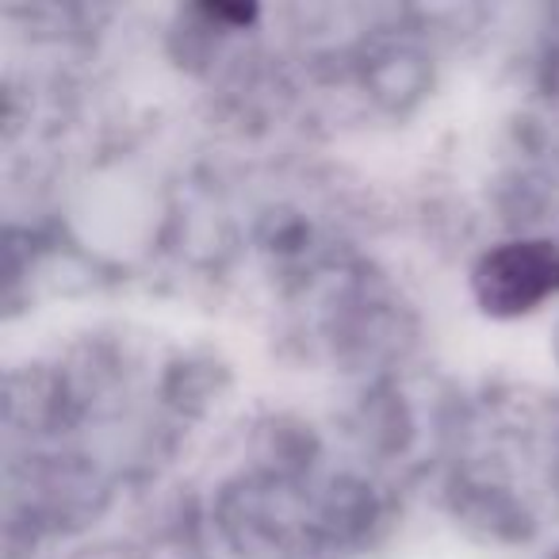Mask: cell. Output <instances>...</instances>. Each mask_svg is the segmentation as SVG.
Returning a JSON list of instances; mask_svg holds the SVG:
<instances>
[{"label": "cell", "instance_id": "1", "mask_svg": "<svg viewBox=\"0 0 559 559\" xmlns=\"http://www.w3.org/2000/svg\"><path fill=\"white\" fill-rule=\"evenodd\" d=\"M551 288H559V257L540 241L498 249L479 269V296L495 311H525Z\"/></svg>", "mask_w": 559, "mask_h": 559}]
</instances>
